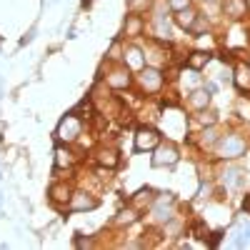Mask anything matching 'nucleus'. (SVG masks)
<instances>
[{"label":"nucleus","instance_id":"19","mask_svg":"<svg viewBox=\"0 0 250 250\" xmlns=\"http://www.w3.org/2000/svg\"><path fill=\"white\" fill-rule=\"evenodd\" d=\"M155 30H158V38H170V23L163 10L155 15Z\"/></svg>","mask_w":250,"mask_h":250},{"label":"nucleus","instance_id":"24","mask_svg":"<svg viewBox=\"0 0 250 250\" xmlns=\"http://www.w3.org/2000/svg\"><path fill=\"white\" fill-rule=\"evenodd\" d=\"M215 143H218V133L213 128L203 133V145H205V148H208V145H215Z\"/></svg>","mask_w":250,"mask_h":250},{"label":"nucleus","instance_id":"10","mask_svg":"<svg viewBox=\"0 0 250 250\" xmlns=\"http://www.w3.org/2000/svg\"><path fill=\"white\" fill-rule=\"evenodd\" d=\"M225 15H230L233 20H240L248 15V0H225V5H223Z\"/></svg>","mask_w":250,"mask_h":250},{"label":"nucleus","instance_id":"17","mask_svg":"<svg viewBox=\"0 0 250 250\" xmlns=\"http://www.w3.org/2000/svg\"><path fill=\"white\" fill-rule=\"evenodd\" d=\"M50 198L55 200V203H70V185L68 183H58V185H53L50 188Z\"/></svg>","mask_w":250,"mask_h":250},{"label":"nucleus","instance_id":"11","mask_svg":"<svg viewBox=\"0 0 250 250\" xmlns=\"http://www.w3.org/2000/svg\"><path fill=\"white\" fill-rule=\"evenodd\" d=\"M105 80H108V85H110V88H120V90H123V88H128V85H130V70L115 68Z\"/></svg>","mask_w":250,"mask_h":250},{"label":"nucleus","instance_id":"12","mask_svg":"<svg viewBox=\"0 0 250 250\" xmlns=\"http://www.w3.org/2000/svg\"><path fill=\"white\" fill-rule=\"evenodd\" d=\"M195 20H198V13L188 5V8H183V10H178L175 13V23L183 28V30H190L193 25H195Z\"/></svg>","mask_w":250,"mask_h":250},{"label":"nucleus","instance_id":"7","mask_svg":"<svg viewBox=\"0 0 250 250\" xmlns=\"http://www.w3.org/2000/svg\"><path fill=\"white\" fill-rule=\"evenodd\" d=\"M230 235H233L230 245H235V248H250V220H248V218H240V220L233 225Z\"/></svg>","mask_w":250,"mask_h":250},{"label":"nucleus","instance_id":"26","mask_svg":"<svg viewBox=\"0 0 250 250\" xmlns=\"http://www.w3.org/2000/svg\"><path fill=\"white\" fill-rule=\"evenodd\" d=\"M35 33H38V25H33V28L28 30V35L23 38V45H25V43H30V40H35Z\"/></svg>","mask_w":250,"mask_h":250},{"label":"nucleus","instance_id":"30","mask_svg":"<svg viewBox=\"0 0 250 250\" xmlns=\"http://www.w3.org/2000/svg\"><path fill=\"white\" fill-rule=\"evenodd\" d=\"M0 180H3V173H0Z\"/></svg>","mask_w":250,"mask_h":250},{"label":"nucleus","instance_id":"23","mask_svg":"<svg viewBox=\"0 0 250 250\" xmlns=\"http://www.w3.org/2000/svg\"><path fill=\"white\" fill-rule=\"evenodd\" d=\"M133 220H135V210H120V213H118V218H115V223H118V225L133 223Z\"/></svg>","mask_w":250,"mask_h":250},{"label":"nucleus","instance_id":"28","mask_svg":"<svg viewBox=\"0 0 250 250\" xmlns=\"http://www.w3.org/2000/svg\"><path fill=\"white\" fill-rule=\"evenodd\" d=\"M205 90H208V93H218V83H208Z\"/></svg>","mask_w":250,"mask_h":250},{"label":"nucleus","instance_id":"4","mask_svg":"<svg viewBox=\"0 0 250 250\" xmlns=\"http://www.w3.org/2000/svg\"><path fill=\"white\" fill-rule=\"evenodd\" d=\"M160 145V133L153 130V128H140L135 133V150L138 153H148V150H155Z\"/></svg>","mask_w":250,"mask_h":250},{"label":"nucleus","instance_id":"21","mask_svg":"<svg viewBox=\"0 0 250 250\" xmlns=\"http://www.w3.org/2000/svg\"><path fill=\"white\" fill-rule=\"evenodd\" d=\"M140 30H143V20L138 15H130L125 20V35H138Z\"/></svg>","mask_w":250,"mask_h":250},{"label":"nucleus","instance_id":"2","mask_svg":"<svg viewBox=\"0 0 250 250\" xmlns=\"http://www.w3.org/2000/svg\"><path fill=\"white\" fill-rule=\"evenodd\" d=\"M215 153L220 158H240L245 153V140L240 135H223L220 143H218V148Z\"/></svg>","mask_w":250,"mask_h":250},{"label":"nucleus","instance_id":"16","mask_svg":"<svg viewBox=\"0 0 250 250\" xmlns=\"http://www.w3.org/2000/svg\"><path fill=\"white\" fill-rule=\"evenodd\" d=\"M233 80H235V85H238L240 90H250V65L240 62V65L235 68V75H233Z\"/></svg>","mask_w":250,"mask_h":250},{"label":"nucleus","instance_id":"9","mask_svg":"<svg viewBox=\"0 0 250 250\" xmlns=\"http://www.w3.org/2000/svg\"><path fill=\"white\" fill-rule=\"evenodd\" d=\"M98 205L95 198H90L88 193H75L70 198V210L73 213H85V210H93V208Z\"/></svg>","mask_w":250,"mask_h":250},{"label":"nucleus","instance_id":"14","mask_svg":"<svg viewBox=\"0 0 250 250\" xmlns=\"http://www.w3.org/2000/svg\"><path fill=\"white\" fill-rule=\"evenodd\" d=\"M73 163H75L73 150L65 148V145H58V148H55V168H70Z\"/></svg>","mask_w":250,"mask_h":250},{"label":"nucleus","instance_id":"20","mask_svg":"<svg viewBox=\"0 0 250 250\" xmlns=\"http://www.w3.org/2000/svg\"><path fill=\"white\" fill-rule=\"evenodd\" d=\"M208 62H210V55H208V53H203V50H195L190 58H188V65H190V68H195V70H200L203 65H208Z\"/></svg>","mask_w":250,"mask_h":250},{"label":"nucleus","instance_id":"25","mask_svg":"<svg viewBox=\"0 0 250 250\" xmlns=\"http://www.w3.org/2000/svg\"><path fill=\"white\" fill-rule=\"evenodd\" d=\"M188 5H190V0H168V8L170 10H183V8H188Z\"/></svg>","mask_w":250,"mask_h":250},{"label":"nucleus","instance_id":"8","mask_svg":"<svg viewBox=\"0 0 250 250\" xmlns=\"http://www.w3.org/2000/svg\"><path fill=\"white\" fill-rule=\"evenodd\" d=\"M123 55H125V62H128V70L140 73V70L145 68V55H143L140 48L130 45V48H125V50H123Z\"/></svg>","mask_w":250,"mask_h":250},{"label":"nucleus","instance_id":"5","mask_svg":"<svg viewBox=\"0 0 250 250\" xmlns=\"http://www.w3.org/2000/svg\"><path fill=\"white\" fill-rule=\"evenodd\" d=\"M138 80H140V88L145 90V93H158L160 88H163V75H160V70L158 68H143L140 73H138Z\"/></svg>","mask_w":250,"mask_h":250},{"label":"nucleus","instance_id":"18","mask_svg":"<svg viewBox=\"0 0 250 250\" xmlns=\"http://www.w3.org/2000/svg\"><path fill=\"white\" fill-rule=\"evenodd\" d=\"M190 105L195 108V110H205L208 105H210V93H208V90H193L190 93Z\"/></svg>","mask_w":250,"mask_h":250},{"label":"nucleus","instance_id":"6","mask_svg":"<svg viewBox=\"0 0 250 250\" xmlns=\"http://www.w3.org/2000/svg\"><path fill=\"white\" fill-rule=\"evenodd\" d=\"M170 203H173V198H168V193H163V195L150 205V215H153L155 223H165V220H170V218H173Z\"/></svg>","mask_w":250,"mask_h":250},{"label":"nucleus","instance_id":"22","mask_svg":"<svg viewBox=\"0 0 250 250\" xmlns=\"http://www.w3.org/2000/svg\"><path fill=\"white\" fill-rule=\"evenodd\" d=\"M198 83H200V78H198V70H195V68H190V70L183 73V85H185V88H198Z\"/></svg>","mask_w":250,"mask_h":250},{"label":"nucleus","instance_id":"3","mask_svg":"<svg viewBox=\"0 0 250 250\" xmlns=\"http://www.w3.org/2000/svg\"><path fill=\"white\" fill-rule=\"evenodd\" d=\"M178 148L175 145H170V143H165V145H158L155 148V153H153V158H150V165L153 168H170V165H175L178 163Z\"/></svg>","mask_w":250,"mask_h":250},{"label":"nucleus","instance_id":"29","mask_svg":"<svg viewBox=\"0 0 250 250\" xmlns=\"http://www.w3.org/2000/svg\"><path fill=\"white\" fill-rule=\"evenodd\" d=\"M88 3H90V0H83V8H88Z\"/></svg>","mask_w":250,"mask_h":250},{"label":"nucleus","instance_id":"31","mask_svg":"<svg viewBox=\"0 0 250 250\" xmlns=\"http://www.w3.org/2000/svg\"><path fill=\"white\" fill-rule=\"evenodd\" d=\"M0 203H3V195H0Z\"/></svg>","mask_w":250,"mask_h":250},{"label":"nucleus","instance_id":"27","mask_svg":"<svg viewBox=\"0 0 250 250\" xmlns=\"http://www.w3.org/2000/svg\"><path fill=\"white\" fill-rule=\"evenodd\" d=\"M118 53H120V48H118V43H115V45H113V50H108V58H113V60H118V58H120Z\"/></svg>","mask_w":250,"mask_h":250},{"label":"nucleus","instance_id":"1","mask_svg":"<svg viewBox=\"0 0 250 250\" xmlns=\"http://www.w3.org/2000/svg\"><path fill=\"white\" fill-rule=\"evenodd\" d=\"M80 130H83V120H80L78 110H73V113H68L65 118L60 120L58 130H55V138L62 140V143H73L80 135Z\"/></svg>","mask_w":250,"mask_h":250},{"label":"nucleus","instance_id":"15","mask_svg":"<svg viewBox=\"0 0 250 250\" xmlns=\"http://www.w3.org/2000/svg\"><path fill=\"white\" fill-rule=\"evenodd\" d=\"M223 183L228 190H238L243 185V173L238 168H228V170H223Z\"/></svg>","mask_w":250,"mask_h":250},{"label":"nucleus","instance_id":"13","mask_svg":"<svg viewBox=\"0 0 250 250\" xmlns=\"http://www.w3.org/2000/svg\"><path fill=\"white\" fill-rule=\"evenodd\" d=\"M95 160L103 165V168H115L118 165V150L115 148H100L98 153H95Z\"/></svg>","mask_w":250,"mask_h":250}]
</instances>
